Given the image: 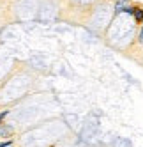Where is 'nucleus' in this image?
<instances>
[{
  "label": "nucleus",
  "instance_id": "f257e3e1",
  "mask_svg": "<svg viewBox=\"0 0 143 147\" xmlns=\"http://www.w3.org/2000/svg\"><path fill=\"white\" fill-rule=\"evenodd\" d=\"M132 16H134V20H136L138 23H141V22H143V9H141V7H134Z\"/></svg>",
  "mask_w": 143,
  "mask_h": 147
},
{
  "label": "nucleus",
  "instance_id": "f03ea898",
  "mask_svg": "<svg viewBox=\"0 0 143 147\" xmlns=\"http://www.w3.org/2000/svg\"><path fill=\"white\" fill-rule=\"evenodd\" d=\"M11 135V128L9 126H2V129H0V136H9Z\"/></svg>",
  "mask_w": 143,
  "mask_h": 147
},
{
  "label": "nucleus",
  "instance_id": "7ed1b4c3",
  "mask_svg": "<svg viewBox=\"0 0 143 147\" xmlns=\"http://www.w3.org/2000/svg\"><path fill=\"white\" fill-rule=\"evenodd\" d=\"M138 41H140V45H143V27L140 28V36H138Z\"/></svg>",
  "mask_w": 143,
  "mask_h": 147
},
{
  "label": "nucleus",
  "instance_id": "20e7f679",
  "mask_svg": "<svg viewBox=\"0 0 143 147\" xmlns=\"http://www.w3.org/2000/svg\"><path fill=\"white\" fill-rule=\"evenodd\" d=\"M7 113H9L7 110H5V112H0V122H2V121H4V117H5V115H7Z\"/></svg>",
  "mask_w": 143,
  "mask_h": 147
},
{
  "label": "nucleus",
  "instance_id": "39448f33",
  "mask_svg": "<svg viewBox=\"0 0 143 147\" xmlns=\"http://www.w3.org/2000/svg\"><path fill=\"white\" fill-rule=\"evenodd\" d=\"M127 2H129V0H118V2H117V4H120V5H126Z\"/></svg>",
  "mask_w": 143,
  "mask_h": 147
},
{
  "label": "nucleus",
  "instance_id": "423d86ee",
  "mask_svg": "<svg viewBox=\"0 0 143 147\" xmlns=\"http://www.w3.org/2000/svg\"><path fill=\"white\" fill-rule=\"evenodd\" d=\"M7 147H13V145H7Z\"/></svg>",
  "mask_w": 143,
  "mask_h": 147
}]
</instances>
